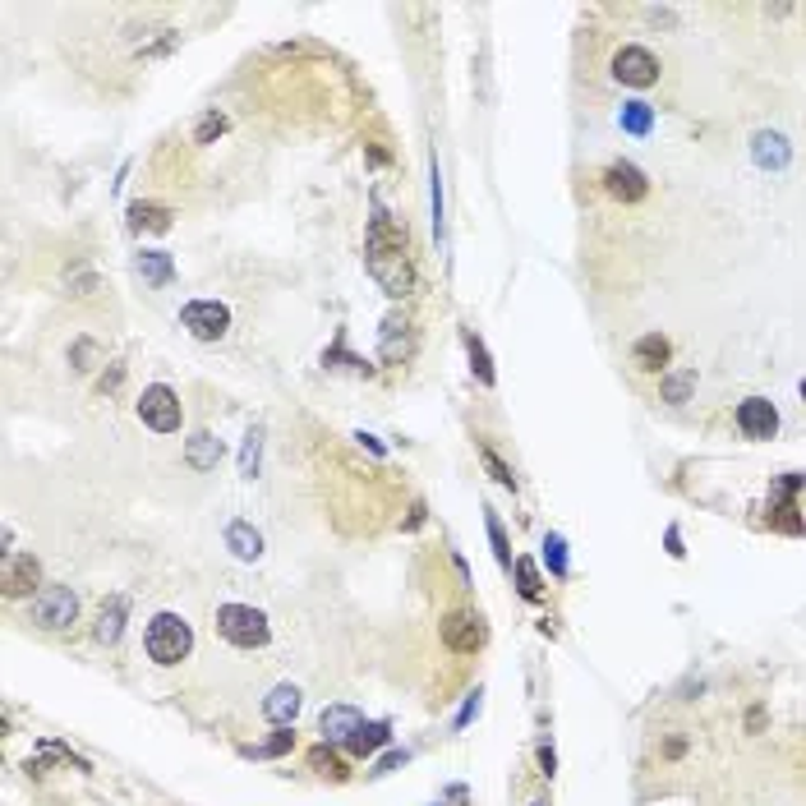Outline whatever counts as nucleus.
Masks as SVG:
<instances>
[{
  "label": "nucleus",
  "instance_id": "9",
  "mask_svg": "<svg viewBox=\"0 0 806 806\" xmlns=\"http://www.w3.org/2000/svg\"><path fill=\"white\" fill-rule=\"evenodd\" d=\"M738 428H742V438H774V428H779V415H774V406L765 401V397H747L742 406H738Z\"/></svg>",
  "mask_w": 806,
  "mask_h": 806
},
{
  "label": "nucleus",
  "instance_id": "15",
  "mask_svg": "<svg viewBox=\"0 0 806 806\" xmlns=\"http://www.w3.org/2000/svg\"><path fill=\"white\" fill-rule=\"evenodd\" d=\"M609 194L618 198H640L645 194V180L636 166H609Z\"/></svg>",
  "mask_w": 806,
  "mask_h": 806
},
{
  "label": "nucleus",
  "instance_id": "31",
  "mask_svg": "<svg viewBox=\"0 0 806 806\" xmlns=\"http://www.w3.org/2000/svg\"><path fill=\"white\" fill-rule=\"evenodd\" d=\"M801 401H806V378H801Z\"/></svg>",
  "mask_w": 806,
  "mask_h": 806
},
{
  "label": "nucleus",
  "instance_id": "19",
  "mask_svg": "<svg viewBox=\"0 0 806 806\" xmlns=\"http://www.w3.org/2000/svg\"><path fill=\"white\" fill-rule=\"evenodd\" d=\"M664 359H669V341L664 337H640L636 341V364L640 369H664Z\"/></svg>",
  "mask_w": 806,
  "mask_h": 806
},
{
  "label": "nucleus",
  "instance_id": "14",
  "mask_svg": "<svg viewBox=\"0 0 806 806\" xmlns=\"http://www.w3.org/2000/svg\"><path fill=\"white\" fill-rule=\"evenodd\" d=\"M185 457H189V466H194V470H212L217 461H222V443H217L212 433H194Z\"/></svg>",
  "mask_w": 806,
  "mask_h": 806
},
{
  "label": "nucleus",
  "instance_id": "21",
  "mask_svg": "<svg viewBox=\"0 0 806 806\" xmlns=\"http://www.w3.org/2000/svg\"><path fill=\"white\" fill-rule=\"evenodd\" d=\"M517 580H521V595H526V599H539V576H535V567H530L526 558L517 562Z\"/></svg>",
  "mask_w": 806,
  "mask_h": 806
},
{
  "label": "nucleus",
  "instance_id": "4",
  "mask_svg": "<svg viewBox=\"0 0 806 806\" xmlns=\"http://www.w3.org/2000/svg\"><path fill=\"white\" fill-rule=\"evenodd\" d=\"M138 419L148 424V428H157V433H176V428H180V397H176L171 388H162V383L143 388V397H138Z\"/></svg>",
  "mask_w": 806,
  "mask_h": 806
},
{
  "label": "nucleus",
  "instance_id": "11",
  "mask_svg": "<svg viewBox=\"0 0 806 806\" xmlns=\"http://www.w3.org/2000/svg\"><path fill=\"white\" fill-rule=\"evenodd\" d=\"M359 723H364V719H359L350 705H332V710H323V719H318V728H323L327 742H350V732H355Z\"/></svg>",
  "mask_w": 806,
  "mask_h": 806
},
{
  "label": "nucleus",
  "instance_id": "28",
  "mask_svg": "<svg viewBox=\"0 0 806 806\" xmlns=\"http://www.w3.org/2000/svg\"><path fill=\"white\" fill-rule=\"evenodd\" d=\"M489 539H493V549H498V562H507V539H502V526L489 517Z\"/></svg>",
  "mask_w": 806,
  "mask_h": 806
},
{
  "label": "nucleus",
  "instance_id": "24",
  "mask_svg": "<svg viewBox=\"0 0 806 806\" xmlns=\"http://www.w3.org/2000/svg\"><path fill=\"white\" fill-rule=\"evenodd\" d=\"M222 129H227V116H217V111H212V116H203V125H198V134H194V138H198V143H207L212 134H222Z\"/></svg>",
  "mask_w": 806,
  "mask_h": 806
},
{
  "label": "nucleus",
  "instance_id": "5",
  "mask_svg": "<svg viewBox=\"0 0 806 806\" xmlns=\"http://www.w3.org/2000/svg\"><path fill=\"white\" fill-rule=\"evenodd\" d=\"M369 272H374V281L388 290L392 300H401V296H410V286H415V267H410V258H406V249H388V254H369Z\"/></svg>",
  "mask_w": 806,
  "mask_h": 806
},
{
  "label": "nucleus",
  "instance_id": "16",
  "mask_svg": "<svg viewBox=\"0 0 806 806\" xmlns=\"http://www.w3.org/2000/svg\"><path fill=\"white\" fill-rule=\"evenodd\" d=\"M227 544H231V553H236V558H245V562H254V558L263 553V539H258V530H249L245 521H236V526L227 530Z\"/></svg>",
  "mask_w": 806,
  "mask_h": 806
},
{
  "label": "nucleus",
  "instance_id": "12",
  "mask_svg": "<svg viewBox=\"0 0 806 806\" xmlns=\"http://www.w3.org/2000/svg\"><path fill=\"white\" fill-rule=\"evenodd\" d=\"M263 714L272 719V723H296V714H300V691L296 687H277L267 700H263Z\"/></svg>",
  "mask_w": 806,
  "mask_h": 806
},
{
  "label": "nucleus",
  "instance_id": "13",
  "mask_svg": "<svg viewBox=\"0 0 806 806\" xmlns=\"http://www.w3.org/2000/svg\"><path fill=\"white\" fill-rule=\"evenodd\" d=\"M388 738H392L388 723H359V728L350 732L346 747H350V756H374L378 747H388Z\"/></svg>",
  "mask_w": 806,
  "mask_h": 806
},
{
  "label": "nucleus",
  "instance_id": "23",
  "mask_svg": "<svg viewBox=\"0 0 806 806\" xmlns=\"http://www.w3.org/2000/svg\"><path fill=\"white\" fill-rule=\"evenodd\" d=\"M470 359H475V374H479V383H493V369H489V355H484V346L470 337Z\"/></svg>",
  "mask_w": 806,
  "mask_h": 806
},
{
  "label": "nucleus",
  "instance_id": "20",
  "mask_svg": "<svg viewBox=\"0 0 806 806\" xmlns=\"http://www.w3.org/2000/svg\"><path fill=\"white\" fill-rule=\"evenodd\" d=\"M138 272L148 277L153 286H166L171 281V258L162 249H148V254H138Z\"/></svg>",
  "mask_w": 806,
  "mask_h": 806
},
{
  "label": "nucleus",
  "instance_id": "8",
  "mask_svg": "<svg viewBox=\"0 0 806 806\" xmlns=\"http://www.w3.org/2000/svg\"><path fill=\"white\" fill-rule=\"evenodd\" d=\"M613 75H618L622 84H631V88H650V84L659 79V60H654L645 46H622V51L613 55Z\"/></svg>",
  "mask_w": 806,
  "mask_h": 806
},
{
  "label": "nucleus",
  "instance_id": "1",
  "mask_svg": "<svg viewBox=\"0 0 806 806\" xmlns=\"http://www.w3.org/2000/svg\"><path fill=\"white\" fill-rule=\"evenodd\" d=\"M148 654H153V664H162V669H171V664H180V659L189 654V645H194V636H189V622L185 618H176V613H157L153 622H148Z\"/></svg>",
  "mask_w": 806,
  "mask_h": 806
},
{
  "label": "nucleus",
  "instance_id": "2",
  "mask_svg": "<svg viewBox=\"0 0 806 806\" xmlns=\"http://www.w3.org/2000/svg\"><path fill=\"white\" fill-rule=\"evenodd\" d=\"M217 631H222L231 645H240V650H254V645L267 640V618L258 609H249V604H222L217 609Z\"/></svg>",
  "mask_w": 806,
  "mask_h": 806
},
{
  "label": "nucleus",
  "instance_id": "27",
  "mask_svg": "<svg viewBox=\"0 0 806 806\" xmlns=\"http://www.w3.org/2000/svg\"><path fill=\"white\" fill-rule=\"evenodd\" d=\"M484 466L493 470V479H498V484H511V470H507V466H502V461L493 457V452H484Z\"/></svg>",
  "mask_w": 806,
  "mask_h": 806
},
{
  "label": "nucleus",
  "instance_id": "22",
  "mask_svg": "<svg viewBox=\"0 0 806 806\" xmlns=\"http://www.w3.org/2000/svg\"><path fill=\"white\" fill-rule=\"evenodd\" d=\"M622 125H627V129H636V134H640V129H650V106H645V102H631V106L622 111Z\"/></svg>",
  "mask_w": 806,
  "mask_h": 806
},
{
  "label": "nucleus",
  "instance_id": "26",
  "mask_svg": "<svg viewBox=\"0 0 806 806\" xmlns=\"http://www.w3.org/2000/svg\"><path fill=\"white\" fill-rule=\"evenodd\" d=\"M314 765H318L323 774H332V779H341V761H337L332 751H323V747H318V751H314Z\"/></svg>",
  "mask_w": 806,
  "mask_h": 806
},
{
  "label": "nucleus",
  "instance_id": "3",
  "mask_svg": "<svg viewBox=\"0 0 806 806\" xmlns=\"http://www.w3.org/2000/svg\"><path fill=\"white\" fill-rule=\"evenodd\" d=\"M180 327L194 341H222L227 327H231V314H227V305H217V300H194V305H185Z\"/></svg>",
  "mask_w": 806,
  "mask_h": 806
},
{
  "label": "nucleus",
  "instance_id": "10",
  "mask_svg": "<svg viewBox=\"0 0 806 806\" xmlns=\"http://www.w3.org/2000/svg\"><path fill=\"white\" fill-rule=\"evenodd\" d=\"M37 576H42L37 558L10 553V558H5V571H0V585H5V595L15 599V595H28V590H33V585H37Z\"/></svg>",
  "mask_w": 806,
  "mask_h": 806
},
{
  "label": "nucleus",
  "instance_id": "17",
  "mask_svg": "<svg viewBox=\"0 0 806 806\" xmlns=\"http://www.w3.org/2000/svg\"><path fill=\"white\" fill-rule=\"evenodd\" d=\"M129 227L134 231H143V227H148V231H166L171 227V212L157 207V203H134L129 207Z\"/></svg>",
  "mask_w": 806,
  "mask_h": 806
},
{
  "label": "nucleus",
  "instance_id": "7",
  "mask_svg": "<svg viewBox=\"0 0 806 806\" xmlns=\"http://www.w3.org/2000/svg\"><path fill=\"white\" fill-rule=\"evenodd\" d=\"M438 631H443V645L457 650V654H475V650L484 645V622H479V613H470V609L448 613L443 622H438Z\"/></svg>",
  "mask_w": 806,
  "mask_h": 806
},
{
  "label": "nucleus",
  "instance_id": "18",
  "mask_svg": "<svg viewBox=\"0 0 806 806\" xmlns=\"http://www.w3.org/2000/svg\"><path fill=\"white\" fill-rule=\"evenodd\" d=\"M120 627H125V599L102 604V613H97V640H102V645L120 640Z\"/></svg>",
  "mask_w": 806,
  "mask_h": 806
},
{
  "label": "nucleus",
  "instance_id": "6",
  "mask_svg": "<svg viewBox=\"0 0 806 806\" xmlns=\"http://www.w3.org/2000/svg\"><path fill=\"white\" fill-rule=\"evenodd\" d=\"M75 613H79V599L69 595V585H42L37 599H33V618H37L46 631L69 627V622H75Z\"/></svg>",
  "mask_w": 806,
  "mask_h": 806
},
{
  "label": "nucleus",
  "instance_id": "30",
  "mask_svg": "<svg viewBox=\"0 0 806 806\" xmlns=\"http://www.w3.org/2000/svg\"><path fill=\"white\" fill-rule=\"evenodd\" d=\"M549 558H553V567L562 571V544H558V539H549Z\"/></svg>",
  "mask_w": 806,
  "mask_h": 806
},
{
  "label": "nucleus",
  "instance_id": "29",
  "mask_svg": "<svg viewBox=\"0 0 806 806\" xmlns=\"http://www.w3.org/2000/svg\"><path fill=\"white\" fill-rule=\"evenodd\" d=\"M258 466V433H249V443H245V475H254Z\"/></svg>",
  "mask_w": 806,
  "mask_h": 806
},
{
  "label": "nucleus",
  "instance_id": "25",
  "mask_svg": "<svg viewBox=\"0 0 806 806\" xmlns=\"http://www.w3.org/2000/svg\"><path fill=\"white\" fill-rule=\"evenodd\" d=\"M290 742H296L290 732H277V738H267V742L258 747V756H281V751H290Z\"/></svg>",
  "mask_w": 806,
  "mask_h": 806
}]
</instances>
